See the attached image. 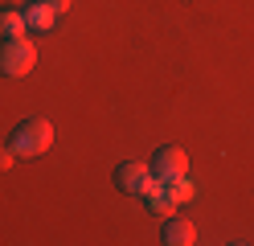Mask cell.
Returning <instances> with one entry per match:
<instances>
[{"mask_svg": "<svg viewBox=\"0 0 254 246\" xmlns=\"http://www.w3.org/2000/svg\"><path fill=\"white\" fill-rule=\"evenodd\" d=\"M8 144H12L17 156H41V152H50V144H54V123L41 119V115H29V119H21L12 127Z\"/></svg>", "mask_w": 254, "mask_h": 246, "instance_id": "1", "label": "cell"}, {"mask_svg": "<svg viewBox=\"0 0 254 246\" xmlns=\"http://www.w3.org/2000/svg\"><path fill=\"white\" fill-rule=\"evenodd\" d=\"M33 66H37V45L29 41V33L0 41V74L4 78H25L33 74Z\"/></svg>", "mask_w": 254, "mask_h": 246, "instance_id": "2", "label": "cell"}, {"mask_svg": "<svg viewBox=\"0 0 254 246\" xmlns=\"http://www.w3.org/2000/svg\"><path fill=\"white\" fill-rule=\"evenodd\" d=\"M189 172V156H185V148L177 144H168V148H156V156H152V176H160V180H177Z\"/></svg>", "mask_w": 254, "mask_h": 246, "instance_id": "3", "label": "cell"}, {"mask_svg": "<svg viewBox=\"0 0 254 246\" xmlns=\"http://www.w3.org/2000/svg\"><path fill=\"white\" fill-rule=\"evenodd\" d=\"M148 180H152V164H144V160H123L119 168H115V185L123 193H131V197L144 193Z\"/></svg>", "mask_w": 254, "mask_h": 246, "instance_id": "4", "label": "cell"}, {"mask_svg": "<svg viewBox=\"0 0 254 246\" xmlns=\"http://www.w3.org/2000/svg\"><path fill=\"white\" fill-rule=\"evenodd\" d=\"M164 242L168 246H193L197 242V226L189 218H177V213H172V218H164Z\"/></svg>", "mask_w": 254, "mask_h": 246, "instance_id": "5", "label": "cell"}, {"mask_svg": "<svg viewBox=\"0 0 254 246\" xmlns=\"http://www.w3.org/2000/svg\"><path fill=\"white\" fill-rule=\"evenodd\" d=\"M54 21H58V12L45 4V0H33V4L25 8V25H29V33H50Z\"/></svg>", "mask_w": 254, "mask_h": 246, "instance_id": "6", "label": "cell"}, {"mask_svg": "<svg viewBox=\"0 0 254 246\" xmlns=\"http://www.w3.org/2000/svg\"><path fill=\"white\" fill-rule=\"evenodd\" d=\"M21 33H29L25 12L21 8H0V41L4 37H21Z\"/></svg>", "mask_w": 254, "mask_h": 246, "instance_id": "7", "label": "cell"}, {"mask_svg": "<svg viewBox=\"0 0 254 246\" xmlns=\"http://www.w3.org/2000/svg\"><path fill=\"white\" fill-rule=\"evenodd\" d=\"M197 189H193V180H189V172L185 176H177V180H164V197H172V201H189V197H193Z\"/></svg>", "mask_w": 254, "mask_h": 246, "instance_id": "8", "label": "cell"}, {"mask_svg": "<svg viewBox=\"0 0 254 246\" xmlns=\"http://www.w3.org/2000/svg\"><path fill=\"white\" fill-rule=\"evenodd\" d=\"M12 160H17L12 144H0V172H8V168H12Z\"/></svg>", "mask_w": 254, "mask_h": 246, "instance_id": "9", "label": "cell"}, {"mask_svg": "<svg viewBox=\"0 0 254 246\" xmlns=\"http://www.w3.org/2000/svg\"><path fill=\"white\" fill-rule=\"evenodd\" d=\"M45 4H50L54 12H66V8H70V0H45Z\"/></svg>", "mask_w": 254, "mask_h": 246, "instance_id": "10", "label": "cell"}]
</instances>
